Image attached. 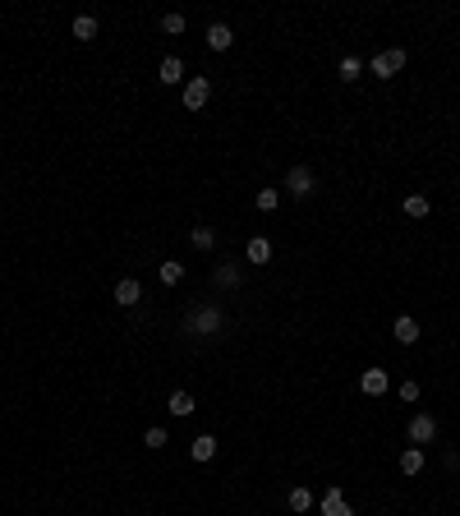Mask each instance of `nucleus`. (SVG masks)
Masks as SVG:
<instances>
[{
  "mask_svg": "<svg viewBox=\"0 0 460 516\" xmlns=\"http://www.w3.org/2000/svg\"><path fill=\"white\" fill-rule=\"evenodd\" d=\"M368 70H373L378 79H391V74H400V70H405V51H400V46H391V51H378Z\"/></svg>",
  "mask_w": 460,
  "mask_h": 516,
  "instance_id": "obj_1",
  "label": "nucleus"
},
{
  "mask_svg": "<svg viewBox=\"0 0 460 516\" xmlns=\"http://www.w3.org/2000/svg\"><path fill=\"white\" fill-rule=\"evenodd\" d=\"M208 97H212V83L203 79V74H193V79L184 83V106H189V111H203V106H208Z\"/></svg>",
  "mask_w": 460,
  "mask_h": 516,
  "instance_id": "obj_2",
  "label": "nucleus"
},
{
  "mask_svg": "<svg viewBox=\"0 0 460 516\" xmlns=\"http://www.w3.org/2000/svg\"><path fill=\"white\" fill-rule=\"evenodd\" d=\"M139 300H143V286L134 277H120V281H115V305H120V309H134Z\"/></svg>",
  "mask_w": 460,
  "mask_h": 516,
  "instance_id": "obj_3",
  "label": "nucleus"
},
{
  "mask_svg": "<svg viewBox=\"0 0 460 516\" xmlns=\"http://www.w3.org/2000/svg\"><path fill=\"white\" fill-rule=\"evenodd\" d=\"M433 433H437V420L433 415H414V420H410V443H433Z\"/></svg>",
  "mask_w": 460,
  "mask_h": 516,
  "instance_id": "obj_4",
  "label": "nucleus"
},
{
  "mask_svg": "<svg viewBox=\"0 0 460 516\" xmlns=\"http://www.w3.org/2000/svg\"><path fill=\"white\" fill-rule=\"evenodd\" d=\"M286 189L295 194V199H304V194H313V171H309V167H295V171L286 175Z\"/></svg>",
  "mask_w": 460,
  "mask_h": 516,
  "instance_id": "obj_5",
  "label": "nucleus"
},
{
  "mask_svg": "<svg viewBox=\"0 0 460 516\" xmlns=\"http://www.w3.org/2000/svg\"><path fill=\"white\" fill-rule=\"evenodd\" d=\"M359 387H364L368 396H383L387 387H391V378H387V369H364V378H359Z\"/></svg>",
  "mask_w": 460,
  "mask_h": 516,
  "instance_id": "obj_6",
  "label": "nucleus"
},
{
  "mask_svg": "<svg viewBox=\"0 0 460 516\" xmlns=\"http://www.w3.org/2000/svg\"><path fill=\"white\" fill-rule=\"evenodd\" d=\"M391 332H396V342H400V346H414V342H419V323H414L410 314H400L396 323H391Z\"/></svg>",
  "mask_w": 460,
  "mask_h": 516,
  "instance_id": "obj_7",
  "label": "nucleus"
},
{
  "mask_svg": "<svg viewBox=\"0 0 460 516\" xmlns=\"http://www.w3.org/2000/svg\"><path fill=\"white\" fill-rule=\"evenodd\" d=\"M189 456H193V461H212V456H217V438H212V433H198L189 443Z\"/></svg>",
  "mask_w": 460,
  "mask_h": 516,
  "instance_id": "obj_8",
  "label": "nucleus"
},
{
  "mask_svg": "<svg viewBox=\"0 0 460 516\" xmlns=\"http://www.w3.org/2000/svg\"><path fill=\"white\" fill-rule=\"evenodd\" d=\"M230 42H235L230 23H212L208 28V46H212V51H230Z\"/></svg>",
  "mask_w": 460,
  "mask_h": 516,
  "instance_id": "obj_9",
  "label": "nucleus"
},
{
  "mask_svg": "<svg viewBox=\"0 0 460 516\" xmlns=\"http://www.w3.org/2000/svg\"><path fill=\"white\" fill-rule=\"evenodd\" d=\"M322 516H350V502L341 498V489H327V493H322Z\"/></svg>",
  "mask_w": 460,
  "mask_h": 516,
  "instance_id": "obj_10",
  "label": "nucleus"
},
{
  "mask_svg": "<svg viewBox=\"0 0 460 516\" xmlns=\"http://www.w3.org/2000/svg\"><path fill=\"white\" fill-rule=\"evenodd\" d=\"M156 79H161V83H180L184 79V60H180V56H166L161 70H156Z\"/></svg>",
  "mask_w": 460,
  "mask_h": 516,
  "instance_id": "obj_11",
  "label": "nucleus"
},
{
  "mask_svg": "<svg viewBox=\"0 0 460 516\" xmlns=\"http://www.w3.org/2000/svg\"><path fill=\"white\" fill-rule=\"evenodd\" d=\"M166 411H171V415H180V420H184V415H193V396H189V392H171Z\"/></svg>",
  "mask_w": 460,
  "mask_h": 516,
  "instance_id": "obj_12",
  "label": "nucleus"
},
{
  "mask_svg": "<svg viewBox=\"0 0 460 516\" xmlns=\"http://www.w3.org/2000/svg\"><path fill=\"white\" fill-rule=\"evenodd\" d=\"M156 277L166 281V286H180V277H184V263H175V258H166L161 268H156Z\"/></svg>",
  "mask_w": 460,
  "mask_h": 516,
  "instance_id": "obj_13",
  "label": "nucleus"
},
{
  "mask_svg": "<svg viewBox=\"0 0 460 516\" xmlns=\"http://www.w3.org/2000/svg\"><path fill=\"white\" fill-rule=\"evenodd\" d=\"M400 470L419 475V470H424V452H419V447H405V452H400Z\"/></svg>",
  "mask_w": 460,
  "mask_h": 516,
  "instance_id": "obj_14",
  "label": "nucleus"
},
{
  "mask_svg": "<svg viewBox=\"0 0 460 516\" xmlns=\"http://www.w3.org/2000/svg\"><path fill=\"white\" fill-rule=\"evenodd\" d=\"M428 212H433V203H428L424 194H410V199H405V217L419 221V217H428Z\"/></svg>",
  "mask_w": 460,
  "mask_h": 516,
  "instance_id": "obj_15",
  "label": "nucleus"
},
{
  "mask_svg": "<svg viewBox=\"0 0 460 516\" xmlns=\"http://www.w3.org/2000/svg\"><path fill=\"white\" fill-rule=\"evenodd\" d=\"M74 37H78V42H92V37H97V19L92 14H78L74 19Z\"/></svg>",
  "mask_w": 460,
  "mask_h": 516,
  "instance_id": "obj_16",
  "label": "nucleus"
},
{
  "mask_svg": "<svg viewBox=\"0 0 460 516\" xmlns=\"http://www.w3.org/2000/svg\"><path fill=\"white\" fill-rule=\"evenodd\" d=\"M244 254H249V263H267V258H272V245H267V240H262V236H253Z\"/></svg>",
  "mask_w": 460,
  "mask_h": 516,
  "instance_id": "obj_17",
  "label": "nucleus"
},
{
  "mask_svg": "<svg viewBox=\"0 0 460 516\" xmlns=\"http://www.w3.org/2000/svg\"><path fill=\"white\" fill-rule=\"evenodd\" d=\"M189 240H193V249H203V254H208V249L217 245V231H212V226H193Z\"/></svg>",
  "mask_w": 460,
  "mask_h": 516,
  "instance_id": "obj_18",
  "label": "nucleus"
},
{
  "mask_svg": "<svg viewBox=\"0 0 460 516\" xmlns=\"http://www.w3.org/2000/svg\"><path fill=\"white\" fill-rule=\"evenodd\" d=\"M253 203H258V212H277L281 208V189H258V199H253Z\"/></svg>",
  "mask_w": 460,
  "mask_h": 516,
  "instance_id": "obj_19",
  "label": "nucleus"
},
{
  "mask_svg": "<svg viewBox=\"0 0 460 516\" xmlns=\"http://www.w3.org/2000/svg\"><path fill=\"white\" fill-rule=\"evenodd\" d=\"M161 33L166 37H180L184 33V14H161Z\"/></svg>",
  "mask_w": 460,
  "mask_h": 516,
  "instance_id": "obj_20",
  "label": "nucleus"
},
{
  "mask_svg": "<svg viewBox=\"0 0 460 516\" xmlns=\"http://www.w3.org/2000/svg\"><path fill=\"white\" fill-rule=\"evenodd\" d=\"M290 507H295V512H309L313 507V493L309 489H290Z\"/></svg>",
  "mask_w": 460,
  "mask_h": 516,
  "instance_id": "obj_21",
  "label": "nucleus"
},
{
  "mask_svg": "<svg viewBox=\"0 0 460 516\" xmlns=\"http://www.w3.org/2000/svg\"><path fill=\"white\" fill-rule=\"evenodd\" d=\"M198 327H203V332H217V327H221V314H217V309H203V314H198Z\"/></svg>",
  "mask_w": 460,
  "mask_h": 516,
  "instance_id": "obj_22",
  "label": "nucleus"
},
{
  "mask_svg": "<svg viewBox=\"0 0 460 516\" xmlns=\"http://www.w3.org/2000/svg\"><path fill=\"white\" fill-rule=\"evenodd\" d=\"M143 443H148L152 452H161V447L171 443V438H166V429H148V433H143Z\"/></svg>",
  "mask_w": 460,
  "mask_h": 516,
  "instance_id": "obj_23",
  "label": "nucleus"
},
{
  "mask_svg": "<svg viewBox=\"0 0 460 516\" xmlns=\"http://www.w3.org/2000/svg\"><path fill=\"white\" fill-rule=\"evenodd\" d=\"M359 70H364V65H359L355 56H346V60H341V79H346V83H350V79H359Z\"/></svg>",
  "mask_w": 460,
  "mask_h": 516,
  "instance_id": "obj_24",
  "label": "nucleus"
},
{
  "mask_svg": "<svg viewBox=\"0 0 460 516\" xmlns=\"http://www.w3.org/2000/svg\"><path fill=\"white\" fill-rule=\"evenodd\" d=\"M217 286H240V272L235 268H217Z\"/></svg>",
  "mask_w": 460,
  "mask_h": 516,
  "instance_id": "obj_25",
  "label": "nucleus"
},
{
  "mask_svg": "<svg viewBox=\"0 0 460 516\" xmlns=\"http://www.w3.org/2000/svg\"><path fill=\"white\" fill-rule=\"evenodd\" d=\"M400 401H419V383H414V378H405V383H400Z\"/></svg>",
  "mask_w": 460,
  "mask_h": 516,
  "instance_id": "obj_26",
  "label": "nucleus"
}]
</instances>
